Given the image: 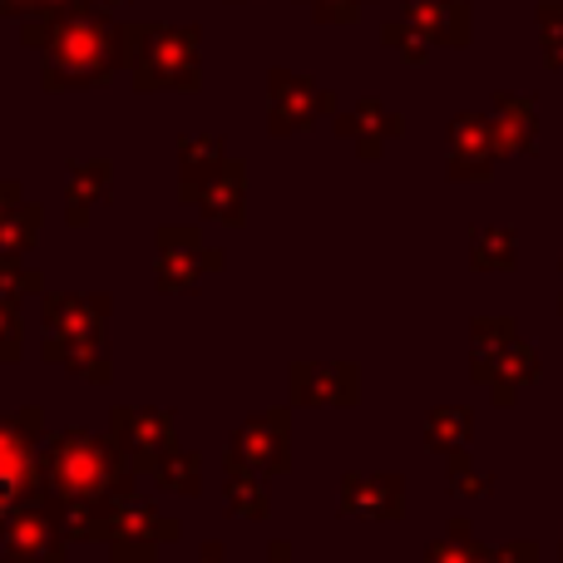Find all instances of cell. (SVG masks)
Segmentation results:
<instances>
[{
  "instance_id": "cell-5",
  "label": "cell",
  "mask_w": 563,
  "mask_h": 563,
  "mask_svg": "<svg viewBox=\"0 0 563 563\" xmlns=\"http://www.w3.org/2000/svg\"><path fill=\"white\" fill-rule=\"evenodd\" d=\"M109 188H114V164L95 158V164H75L65 178V218L75 228L95 223V213L109 203Z\"/></svg>"
},
{
  "instance_id": "cell-9",
  "label": "cell",
  "mask_w": 563,
  "mask_h": 563,
  "mask_svg": "<svg viewBox=\"0 0 563 563\" xmlns=\"http://www.w3.org/2000/svg\"><path fill=\"white\" fill-rule=\"evenodd\" d=\"M40 223H45V208L40 203H25L20 213H10L5 223H0V257H10L15 263L20 253H30L40 238Z\"/></svg>"
},
{
  "instance_id": "cell-2",
  "label": "cell",
  "mask_w": 563,
  "mask_h": 563,
  "mask_svg": "<svg viewBox=\"0 0 563 563\" xmlns=\"http://www.w3.org/2000/svg\"><path fill=\"white\" fill-rule=\"evenodd\" d=\"M124 55L134 89H198V25H124Z\"/></svg>"
},
{
  "instance_id": "cell-11",
  "label": "cell",
  "mask_w": 563,
  "mask_h": 563,
  "mask_svg": "<svg viewBox=\"0 0 563 563\" xmlns=\"http://www.w3.org/2000/svg\"><path fill=\"white\" fill-rule=\"evenodd\" d=\"M307 5H311V15H317L321 25H351L366 0H307Z\"/></svg>"
},
{
  "instance_id": "cell-6",
  "label": "cell",
  "mask_w": 563,
  "mask_h": 563,
  "mask_svg": "<svg viewBox=\"0 0 563 563\" xmlns=\"http://www.w3.org/2000/svg\"><path fill=\"white\" fill-rule=\"evenodd\" d=\"M194 208H203L208 218H218V223L238 228L247 218V168L238 164V158H228L223 168H218L213 178H208L203 188H198L194 198H188Z\"/></svg>"
},
{
  "instance_id": "cell-12",
  "label": "cell",
  "mask_w": 563,
  "mask_h": 563,
  "mask_svg": "<svg viewBox=\"0 0 563 563\" xmlns=\"http://www.w3.org/2000/svg\"><path fill=\"white\" fill-rule=\"evenodd\" d=\"M65 5H79V0H0V15L30 20V15H45V10H65Z\"/></svg>"
},
{
  "instance_id": "cell-15",
  "label": "cell",
  "mask_w": 563,
  "mask_h": 563,
  "mask_svg": "<svg viewBox=\"0 0 563 563\" xmlns=\"http://www.w3.org/2000/svg\"><path fill=\"white\" fill-rule=\"evenodd\" d=\"M89 5H99V10H114V5H129V0H89Z\"/></svg>"
},
{
  "instance_id": "cell-1",
  "label": "cell",
  "mask_w": 563,
  "mask_h": 563,
  "mask_svg": "<svg viewBox=\"0 0 563 563\" xmlns=\"http://www.w3.org/2000/svg\"><path fill=\"white\" fill-rule=\"evenodd\" d=\"M25 45L45 49V75L40 85L49 95H65V89H99L129 69L124 55V25L109 20V10L89 5H65V10H45V15L25 20Z\"/></svg>"
},
{
  "instance_id": "cell-10",
  "label": "cell",
  "mask_w": 563,
  "mask_h": 563,
  "mask_svg": "<svg viewBox=\"0 0 563 563\" xmlns=\"http://www.w3.org/2000/svg\"><path fill=\"white\" fill-rule=\"evenodd\" d=\"M20 475H25V455H20V445L5 435V430H0V519H5V509L15 505Z\"/></svg>"
},
{
  "instance_id": "cell-3",
  "label": "cell",
  "mask_w": 563,
  "mask_h": 563,
  "mask_svg": "<svg viewBox=\"0 0 563 563\" xmlns=\"http://www.w3.org/2000/svg\"><path fill=\"white\" fill-rule=\"evenodd\" d=\"M267 89H273V119H267V129H273L277 139L301 134V129H311L321 114L336 109V99H331L327 89H317L307 75H291V69H273Z\"/></svg>"
},
{
  "instance_id": "cell-14",
  "label": "cell",
  "mask_w": 563,
  "mask_h": 563,
  "mask_svg": "<svg viewBox=\"0 0 563 563\" xmlns=\"http://www.w3.org/2000/svg\"><path fill=\"white\" fill-rule=\"evenodd\" d=\"M25 208V198H20V184L15 178H0V223H5L10 213H20Z\"/></svg>"
},
{
  "instance_id": "cell-13",
  "label": "cell",
  "mask_w": 563,
  "mask_h": 563,
  "mask_svg": "<svg viewBox=\"0 0 563 563\" xmlns=\"http://www.w3.org/2000/svg\"><path fill=\"white\" fill-rule=\"evenodd\" d=\"M380 45H396V49H406V59H420L426 49L410 40V30L406 25H380Z\"/></svg>"
},
{
  "instance_id": "cell-4",
  "label": "cell",
  "mask_w": 563,
  "mask_h": 563,
  "mask_svg": "<svg viewBox=\"0 0 563 563\" xmlns=\"http://www.w3.org/2000/svg\"><path fill=\"white\" fill-rule=\"evenodd\" d=\"M213 267H218V253L198 243L194 228H164V233H158V287L164 291L194 287V282L203 273H213Z\"/></svg>"
},
{
  "instance_id": "cell-7",
  "label": "cell",
  "mask_w": 563,
  "mask_h": 563,
  "mask_svg": "<svg viewBox=\"0 0 563 563\" xmlns=\"http://www.w3.org/2000/svg\"><path fill=\"white\" fill-rule=\"evenodd\" d=\"M228 164V144L213 134H198V139H178V188H184V203Z\"/></svg>"
},
{
  "instance_id": "cell-8",
  "label": "cell",
  "mask_w": 563,
  "mask_h": 563,
  "mask_svg": "<svg viewBox=\"0 0 563 563\" xmlns=\"http://www.w3.org/2000/svg\"><path fill=\"white\" fill-rule=\"evenodd\" d=\"M336 129L351 139V144H356L361 158H376V154H380V139H386V134H400V119H390L386 109L376 104V99H361L351 114L336 119Z\"/></svg>"
}]
</instances>
